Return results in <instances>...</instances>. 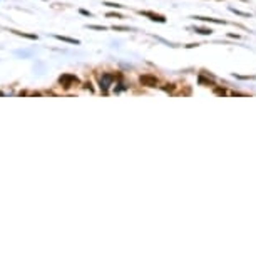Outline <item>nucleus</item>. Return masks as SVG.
Instances as JSON below:
<instances>
[{
    "instance_id": "obj_1",
    "label": "nucleus",
    "mask_w": 256,
    "mask_h": 256,
    "mask_svg": "<svg viewBox=\"0 0 256 256\" xmlns=\"http://www.w3.org/2000/svg\"><path fill=\"white\" fill-rule=\"evenodd\" d=\"M59 82L62 84L64 89H71L72 86H77V84H79V79H77L75 75H72V74H64V75L59 79Z\"/></svg>"
},
{
    "instance_id": "obj_2",
    "label": "nucleus",
    "mask_w": 256,
    "mask_h": 256,
    "mask_svg": "<svg viewBox=\"0 0 256 256\" xmlns=\"http://www.w3.org/2000/svg\"><path fill=\"white\" fill-rule=\"evenodd\" d=\"M139 80H141V84L146 86V87H156V86L159 84L157 77H156V75H152V74H144V75H141V77H139Z\"/></svg>"
},
{
    "instance_id": "obj_3",
    "label": "nucleus",
    "mask_w": 256,
    "mask_h": 256,
    "mask_svg": "<svg viewBox=\"0 0 256 256\" xmlns=\"http://www.w3.org/2000/svg\"><path fill=\"white\" fill-rule=\"evenodd\" d=\"M114 79H116V75H114V74H109V72L102 74V75H101V89L105 92L107 87H109L112 82H114Z\"/></svg>"
},
{
    "instance_id": "obj_4",
    "label": "nucleus",
    "mask_w": 256,
    "mask_h": 256,
    "mask_svg": "<svg viewBox=\"0 0 256 256\" xmlns=\"http://www.w3.org/2000/svg\"><path fill=\"white\" fill-rule=\"evenodd\" d=\"M139 14H141V15H144V17H149L151 20H156V22H166V18H164L162 15H157V14H152V12H142V10H141Z\"/></svg>"
},
{
    "instance_id": "obj_5",
    "label": "nucleus",
    "mask_w": 256,
    "mask_h": 256,
    "mask_svg": "<svg viewBox=\"0 0 256 256\" xmlns=\"http://www.w3.org/2000/svg\"><path fill=\"white\" fill-rule=\"evenodd\" d=\"M55 39H59V40H62V42H69V44H79V40H75V39H69V37H64V35H55Z\"/></svg>"
},
{
    "instance_id": "obj_6",
    "label": "nucleus",
    "mask_w": 256,
    "mask_h": 256,
    "mask_svg": "<svg viewBox=\"0 0 256 256\" xmlns=\"http://www.w3.org/2000/svg\"><path fill=\"white\" fill-rule=\"evenodd\" d=\"M194 30H196L198 34H201V35H211V34H213V30H211V29H198V27H196Z\"/></svg>"
},
{
    "instance_id": "obj_7",
    "label": "nucleus",
    "mask_w": 256,
    "mask_h": 256,
    "mask_svg": "<svg viewBox=\"0 0 256 256\" xmlns=\"http://www.w3.org/2000/svg\"><path fill=\"white\" fill-rule=\"evenodd\" d=\"M14 34L17 35H22V37H27V39H37V35H34V34H24V32H17V30H12Z\"/></svg>"
},
{
    "instance_id": "obj_8",
    "label": "nucleus",
    "mask_w": 256,
    "mask_h": 256,
    "mask_svg": "<svg viewBox=\"0 0 256 256\" xmlns=\"http://www.w3.org/2000/svg\"><path fill=\"white\" fill-rule=\"evenodd\" d=\"M89 29H94V30H105V27H102V25H89Z\"/></svg>"
},
{
    "instance_id": "obj_9",
    "label": "nucleus",
    "mask_w": 256,
    "mask_h": 256,
    "mask_svg": "<svg viewBox=\"0 0 256 256\" xmlns=\"http://www.w3.org/2000/svg\"><path fill=\"white\" fill-rule=\"evenodd\" d=\"M104 5H107V7H114V8H122V5H119V3H109V2H105Z\"/></svg>"
},
{
    "instance_id": "obj_10",
    "label": "nucleus",
    "mask_w": 256,
    "mask_h": 256,
    "mask_svg": "<svg viewBox=\"0 0 256 256\" xmlns=\"http://www.w3.org/2000/svg\"><path fill=\"white\" fill-rule=\"evenodd\" d=\"M231 12H236L238 15H243V17H249V14H246V12H240V10H236V8H231Z\"/></svg>"
},
{
    "instance_id": "obj_11",
    "label": "nucleus",
    "mask_w": 256,
    "mask_h": 256,
    "mask_svg": "<svg viewBox=\"0 0 256 256\" xmlns=\"http://www.w3.org/2000/svg\"><path fill=\"white\" fill-rule=\"evenodd\" d=\"M109 17H116V18H122V15H119V14H107Z\"/></svg>"
},
{
    "instance_id": "obj_12",
    "label": "nucleus",
    "mask_w": 256,
    "mask_h": 256,
    "mask_svg": "<svg viewBox=\"0 0 256 256\" xmlns=\"http://www.w3.org/2000/svg\"><path fill=\"white\" fill-rule=\"evenodd\" d=\"M216 94H226V90H224V89H216Z\"/></svg>"
},
{
    "instance_id": "obj_13",
    "label": "nucleus",
    "mask_w": 256,
    "mask_h": 256,
    "mask_svg": "<svg viewBox=\"0 0 256 256\" xmlns=\"http://www.w3.org/2000/svg\"><path fill=\"white\" fill-rule=\"evenodd\" d=\"M80 14H82V15H89V17L92 15V14H90V12H87V10H80Z\"/></svg>"
}]
</instances>
